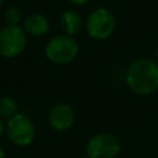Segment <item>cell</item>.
Returning <instances> with one entry per match:
<instances>
[{
  "instance_id": "1",
  "label": "cell",
  "mask_w": 158,
  "mask_h": 158,
  "mask_svg": "<svg viewBox=\"0 0 158 158\" xmlns=\"http://www.w3.org/2000/svg\"><path fill=\"white\" fill-rule=\"evenodd\" d=\"M126 83L135 94H153L158 90V63L149 58L135 60L126 72Z\"/></svg>"
},
{
  "instance_id": "2",
  "label": "cell",
  "mask_w": 158,
  "mask_h": 158,
  "mask_svg": "<svg viewBox=\"0 0 158 158\" xmlns=\"http://www.w3.org/2000/svg\"><path fill=\"white\" fill-rule=\"evenodd\" d=\"M44 54L54 64H68L78 54V43L72 36L59 35L48 41Z\"/></svg>"
},
{
  "instance_id": "3",
  "label": "cell",
  "mask_w": 158,
  "mask_h": 158,
  "mask_svg": "<svg viewBox=\"0 0 158 158\" xmlns=\"http://www.w3.org/2000/svg\"><path fill=\"white\" fill-rule=\"evenodd\" d=\"M5 131L9 139L20 147L28 146L35 138V126L32 120L25 114H16L7 120Z\"/></svg>"
},
{
  "instance_id": "4",
  "label": "cell",
  "mask_w": 158,
  "mask_h": 158,
  "mask_svg": "<svg viewBox=\"0 0 158 158\" xmlns=\"http://www.w3.org/2000/svg\"><path fill=\"white\" fill-rule=\"evenodd\" d=\"M116 20L114 14L104 7L95 9L86 19V32L91 38L105 40L110 37L115 30Z\"/></svg>"
},
{
  "instance_id": "5",
  "label": "cell",
  "mask_w": 158,
  "mask_h": 158,
  "mask_svg": "<svg viewBox=\"0 0 158 158\" xmlns=\"http://www.w3.org/2000/svg\"><path fill=\"white\" fill-rule=\"evenodd\" d=\"M21 26L6 25L0 30V54L5 58H14L21 54L26 47V35Z\"/></svg>"
},
{
  "instance_id": "6",
  "label": "cell",
  "mask_w": 158,
  "mask_h": 158,
  "mask_svg": "<svg viewBox=\"0 0 158 158\" xmlns=\"http://www.w3.org/2000/svg\"><path fill=\"white\" fill-rule=\"evenodd\" d=\"M88 158H115L120 152V142L111 133H98L86 143Z\"/></svg>"
},
{
  "instance_id": "7",
  "label": "cell",
  "mask_w": 158,
  "mask_h": 158,
  "mask_svg": "<svg viewBox=\"0 0 158 158\" xmlns=\"http://www.w3.org/2000/svg\"><path fill=\"white\" fill-rule=\"evenodd\" d=\"M48 122L53 130L65 131L74 122V111L68 104H57L49 110Z\"/></svg>"
},
{
  "instance_id": "8",
  "label": "cell",
  "mask_w": 158,
  "mask_h": 158,
  "mask_svg": "<svg viewBox=\"0 0 158 158\" xmlns=\"http://www.w3.org/2000/svg\"><path fill=\"white\" fill-rule=\"evenodd\" d=\"M23 30L26 33L33 37H41L46 35L49 30V22L47 17L42 14H31L23 20Z\"/></svg>"
},
{
  "instance_id": "9",
  "label": "cell",
  "mask_w": 158,
  "mask_h": 158,
  "mask_svg": "<svg viewBox=\"0 0 158 158\" xmlns=\"http://www.w3.org/2000/svg\"><path fill=\"white\" fill-rule=\"evenodd\" d=\"M60 22V27L64 31L65 35L68 36H74L77 33H79L83 28V20L80 17V15L73 10H67L60 15L59 19Z\"/></svg>"
},
{
  "instance_id": "10",
  "label": "cell",
  "mask_w": 158,
  "mask_h": 158,
  "mask_svg": "<svg viewBox=\"0 0 158 158\" xmlns=\"http://www.w3.org/2000/svg\"><path fill=\"white\" fill-rule=\"evenodd\" d=\"M17 114V104L7 96H0V118H11Z\"/></svg>"
},
{
  "instance_id": "11",
  "label": "cell",
  "mask_w": 158,
  "mask_h": 158,
  "mask_svg": "<svg viewBox=\"0 0 158 158\" xmlns=\"http://www.w3.org/2000/svg\"><path fill=\"white\" fill-rule=\"evenodd\" d=\"M21 15L22 14L17 6H11L5 11L4 20L6 21V23L9 26H19V23L21 22V19H22Z\"/></svg>"
},
{
  "instance_id": "12",
  "label": "cell",
  "mask_w": 158,
  "mask_h": 158,
  "mask_svg": "<svg viewBox=\"0 0 158 158\" xmlns=\"http://www.w3.org/2000/svg\"><path fill=\"white\" fill-rule=\"evenodd\" d=\"M69 1L73 2V4H75V5H84V4L89 2L90 0H69Z\"/></svg>"
},
{
  "instance_id": "13",
  "label": "cell",
  "mask_w": 158,
  "mask_h": 158,
  "mask_svg": "<svg viewBox=\"0 0 158 158\" xmlns=\"http://www.w3.org/2000/svg\"><path fill=\"white\" fill-rule=\"evenodd\" d=\"M4 130H5V125H4L2 120L0 118V137H1V136H2V133H4Z\"/></svg>"
},
{
  "instance_id": "14",
  "label": "cell",
  "mask_w": 158,
  "mask_h": 158,
  "mask_svg": "<svg viewBox=\"0 0 158 158\" xmlns=\"http://www.w3.org/2000/svg\"><path fill=\"white\" fill-rule=\"evenodd\" d=\"M0 158H5V152L2 151L1 147H0Z\"/></svg>"
},
{
  "instance_id": "15",
  "label": "cell",
  "mask_w": 158,
  "mask_h": 158,
  "mask_svg": "<svg viewBox=\"0 0 158 158\" xmlns=\"http://www.w3.org/2000/svg\"><path fill=\"white\" fill-rule=\"evenodd\" d=\"M156 57H157V63H158V48H157V53H156Z\"/></svg>"
},
{
  "instance_id": "16",
  "label": "cell",
  "mask_w": 158,
  "mask_h": 158,
  "mask_svg": "<svg viewBox=\"0 0 158 158\" xmlns=\"http://www.w3.org/2000/svg\"><path fill=\"white\" fill-rule=\"evenodd\" d=\"M4 1H5V0H0V6H1L2 4H4Z\"/></svg>"
},
{
  "instance_id": "17",
  "label": "cell",
  "mask_w": 158,
  "mask_h": 158,
  "mask_svg": "<svg viewBox=\"0 0 158 158\" xmlns=\"http://www.w3.org/2000/svg\"><path fill=\"white\" fill-rule=\"evenodd\" d=\"M81 158H88V157H81Z\"/></svg>"
}]
</instances>
